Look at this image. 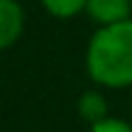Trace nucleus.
Returning a JSON list of instances; mask_svg holds the SVG:
<instances>
[{"label":"nucleus","mask_w":132,"mask_h":132,"mask_svg":"<svg viewBox=\"0 0 132 132\" xmlns=\"http://www.w3.org/2000/svg\"><path fill=\"white\" fill-rule=\"evenodd\" d=\"M78 115L81 120H86L88 125H95L100 120L110 118L108 115V98L100 90H86L78 98Z\"/></svg>","instance_id":"nucleus-4"},{"label":"nucleus","mask_w":132,"mask_h":132,"mask_svg":"<svg viewBox=\"0 0 132 132\" xmlns=\"http://www.w3.org/2000/svg\"><path fill=\"white\" fill-rule=\"evenodd\" d=\"M86 3L88 0H42L44 10L56 20H71L76 15L86 12Z\"/></svg>","instance_id":"nucleus-5"},{"label":"nucleus","mask_w":132,"mask_h":132,"mask_svg":"<svg viewBox=\"0 0 132 132\" xmlns=\"http://www.w3.org/2000/svg\"><path fill=\"white\" fill-rule=\"evenodd\" d=\"M86 71L100 88L132 86V17L118 24H105L90 37Z\"/></svg>","instance_id":"nucleus-1"},{"label":"nucleus","mask_w":132,"mask_h":132,"mask_svg":"<svg viewBox=\"0 0 132 132\" xmlns=\"http://www.w3.org/2000/svg\"><path fill=\"white\" fill-rule=\"evenodd\" d=\"M86 12L93 22L100 27L105 24H118L130 20L132 12V0H88L86 3Z\"/></svg>","instance_id":"nucleus-3"},{"label":"nucleus","mask_w":132,"mask_h":132,"mask_svg":"<svg viewBox=\"0 0 132 132\" xmlns=\"http://www.w3.org/2000/svg\"><path fill=\"white\" fill-rule=\"evenodd\" d=\"M24 32V10L17 0H0V52L12 47Z\"/></svg>","instance_id":"nucleus-2"},{"label":"nucleus","mask_w":132,"mask_h":132,"mask_svg":"<svg viewBox=\"0 0 132 132\" xmlns=\"http://www.w3.org/2000/svg\"><path fill=\"white\" fill-rule=\"evenodd\" d=\"M88 132H132V125L125 122V120H120V118H105V120H100V122L90 125Z\"/></svg>","instance_id":"nucleus-6"}]
</instances>
